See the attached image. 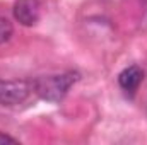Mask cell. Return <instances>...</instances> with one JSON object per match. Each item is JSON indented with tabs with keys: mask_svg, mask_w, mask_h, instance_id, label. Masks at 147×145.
<instances>
[{
	"mask_svg": "<svg viewBox=\"0 0 147 145\" xmlns=\"http://www.w3.org/2000/svg\"><path fill=\"white\" fill-rule=\"evenodd\" d=\"M3 142H12V144H16L17 140L12 138V137H9V135H2V133H0V144H3Z\"/></svg>",
	"mask_w": 147,
	"mask_h": 145,
	"instance_id": "obj_6",
	"label": "cell"
},
{
	"mask_svg": "<svg viewBox=\"0 0 147 145\" xmlns=\"http://www.w3.org/2000/svg\"><path fill=\"white\" fill-rule=\"evenodd\" d=\"M12 34H14L12 22H10L9 19H5V17L0 15V44L5 43V41H9V39L12 38Z\"/></svg>",
	"mask_w": 147,
	"mask_h": 145,
	"instance_id": "obj_5",
	"label": "cell"
},
{
	"mask_svg": "<svg viewBox=\"0 0 147 145\" xmlns=\"http://www.w3.org/2000/svg\"><path fill=\"white\" fill-rule=\"evenodd\" d=\"M33 87L24 80H0V104L16 106L28 99Z\"/></svg>",
	"mask_w": 147,
	"mask_h": 145,
	"instance_id": "obj_2",
	"label": "cell"
},
{
	"mask_svg": "<svg viewBox=\"0 0 147 145\" xmlns=\"http://www.w3.org/2000/svg\"><path fill=\"white\" fill-rule=\"evenodd\" d=\"M142 79H144L142 68L137 67V65H130V67H127L125 70L120 72V75H118V84H120V87H121L127 94L132 96V94H135V91L139 89Z\"/></svg>",
	"mask_w": 147,
	"mask_h": 145,
	"instance_id": "obj_4",
	"label": "cell"
},
{
	"mask_svg": "<svg viewBox=\"0 0 147 145\" xmlns=\"http://www.w3.org/2000/svg\"><path fill=\"white\" fill-rule=\"evenodd\" d=\"M77 80H79V73L77 72H65V73H57V75L39 77V79L31 82V87L45 101L58 103L67 96L69 89Z\"/></svg>",
	"mask_w": 147,
	"mask_h": 145,
	"instance_id": "obj_1",
	"label": "cell"
},
{
	"mask_svg": "<svg viewBox=\"0 0 147 145\" xmlns=\"http://www.w3.org/2000/svg\"><path fill=\"white\" fill-rule=\"evenodd\" d=\"M12 10H14V17L22 26H34L41 17V2L39 0H16Z\"/></svg>",
	"mask_w": 147,
	"mask_h": 145,
	"instance_id": "obj_3",
	"label": "cell"
}]
</instances>
